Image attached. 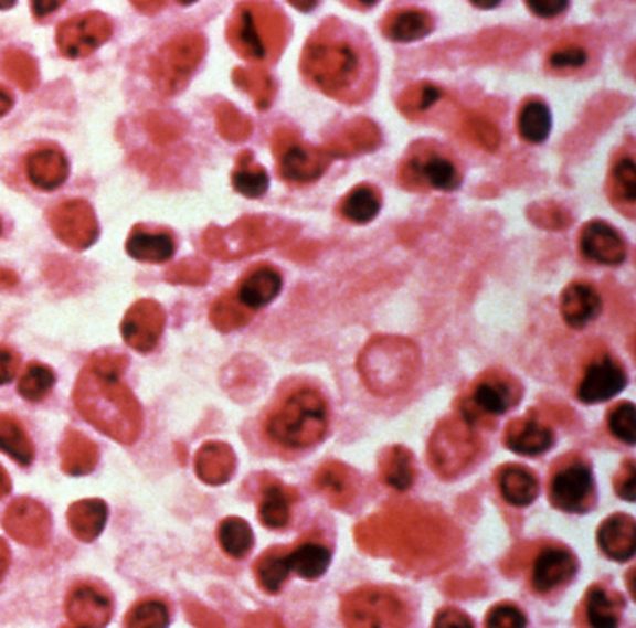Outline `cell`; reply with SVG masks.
Listing matches in <instances>:
<instances>
[{
  "label": "cell",
  "mask_w": 636,
  "mask_h": 628,
  "mask_svg": "<svg viewBox=\"0 0 636 628\" xmlns=\"http://www.w3.org/2000/svg\"><path fill=\"white\" fill-rule=\"evenodd\" d=\"M254 573L258 578V584L264 592L276 595L280 593L284 584L288 581L292 571H289L288 551L286 549H269L258 557L254 565Z\"/></svg>",
  "instance_id": "obj_35"
},
{
  "label": "cell",
  "mask_w": 636,
  "mask_h": 628,
  "mask_svg": "<svg viewBox=\"0 0 636 628\" xmlns=\"http://www.w3.org/2000/svg\"><path fill=\"white\" fill-rule=\"evenodd\" d=\"M608 432L619 443L627 446L636 444V408L630 402L618 403L616 407L608 413L606 418Z\"/></svg>",
  "instance_id": "obj_42"
},
{
  "label": "cell",
  "mask_w": 636,
  "mask_h": 628,
  "mask_svg": "<svg viewBox=\"0 0 636 628\" xmlns=\"http://www.w3.org/2000/svg\"><path fill=\"white\" fill-rule=\"evenodd\" d=\"M13 103L15 102H13L12 94H10L7 88H2V86H0V118H2V116H7V114L12 110Z\"/></svg>",
  "instance_id": "obj_57"
},
{
  "label": "cell",
  "mask_w": 636,
  "mask_h": 628,
  "mask_svg": "<svg viewBox=\"0 0 636 628\" xmlns=\"http://www.w3.org/2000/svg\"><path fill=\"white\" fill-rule=\"evenodd\" d=\"M19 370V356L12 349L0 348V386L12 383Z\"/></svg>",
  "instance_id": "obj_53"
},
{
  "label": "cell",
  "mask_w": 636,
  "mask_h": 628,
  "mask_svg": "<svg viewBox=\"0 0 636 628\" xmlns=\"http://www.w3.org/2000/svg\"><path fill=\"white\" fill-rule=\"evenodd\" d=\"M12 492V479L8 476L7 470L0 467V500L7 498Z\"/></svg>",
  "instance_id": "obj_59"
},
{
  "label": "cell",
  "mask_w": 636,
  "mask_h": 628,
  "mask_svg": "<svg viewBox=\"0 0 636 628\" xmlns=\"http://www.w3.org/2000/svg\"><path fill=\"white\" fill-rule=\"evenodd\" d=\"M438 97H441V91L435 88V86H432V84H426V86H424V91H422V97L421 103H418V107H432L433 103L438 102Z\"/></svg>",
  "instance_id": "obj_55"
},
{
  "label": "cell",
  "mask_w": 636,
  "mask_h": 628,
  "mask_svg": "<svg viewBox=\"0 0 636 628\" xmlns=\"http://www.w3.org/2000/svg\"><path fill=\"white\" fill-rule=\"evenodd\" d=\"M66 616L75 627L105 628L113 617V600L94 584L81 582L67 593Z\"/></svg>",
  "instance_id": "obj_14"
},
{
  "label": "cell",
  "mask_w": 636,
  "mask_h": 628,
  "mask_svg": "<svg viewBox=\"0 0 636 628\" xmlns=\"http://www.w3.org/2000/svg\"><path fill=\"white\" fill-rule=\"evenodd\" d=\"M115 32L113 21L102 12H86L67 19L56 29V45L62 56L77 61L96 53Z\"/></svg>",
  "instance_id": "obj_8"
},
{
  "label": "cell",
  "mask_w": 636,
  "mask_h": 628,
  "mask_svg": "<svg viewBox=\"0 0 636 628\" xmlns=\"http://www.w3.org/2000/svg\"><path fill=\"white\" fill-rule=\"evenodd\" d=\"M411 167L414 170V178H418L437 191H456L462 185V174L457 170V164L448 157L438 156V153L416 157L411 162Z\"/></svg>",
  "instance_id": "obj_27"
},
{
  "label": "cell",
  "mask_w": 636,
  "mask_h": 628,
  "mask_svg": "<svg viewBox=\"0 0 636 628\" xmlns=\"http://www.w3.org/2000/svg\"><path fill=\"white\" fill-rule=\"evenodd\" d=\"M18 281V275L13 270L0 269V289L13 288Z\"/></svg>",
  "instance_id": "obj_58"
},
{
  "label": "cell",
  "mask_w": 636,
  "mask_h": 628,
  "mask_svg": "<svg viewBox=\"0 0 636 628\" xmlns=\"http://www.w3.org/2000/svg\"><path fill=\"white\" fill-rule=\"evenodd\" d=\"M108 508L107 503L99 498H88L75 502L67 509V524L75 537L92 543L102 535L107 526Z\"/></svg>",
  "instance_id": "obj_26"
},
{
  "label": "cell",
  "mask_w": 636,
  "mask_h": 628,
  "mask_svg": "<svg viewBox=\"0 0 636 628\" xmlns=\"http://www.w3.org/2000/svg\"><path fill=\"white\" fill-rule=\"evenodd\" d=\"M234 454L226 444L208 443L197 454V473L205 483L221 485L234 472Z\"/></svg>",
  "instance_id": "obj_29"
},
{
  "label": "cell",
  "mask_w": 636,
  "mask_h": 628,
  "mask_svg": "<svg viewBox=\"0 0 636 628\" xmlns=\"http://www.w3.org/2000/svg\"><path fill=\"white\" fill-rule=\"evenodd\" d=\"M292 492L283 483L269 479L259 492V522L269 530H284L292 521Z\"/></svg>",
  "instance_id": "obj_28"
},
{
  "label": "cell",
  "mask_w": 636,
  "mask_h": 628,
  "mask_svg": "<svg viewBox=\"0 0 636 628\" xmlns=\"http://www.w3.org/2000/svg\"><path fill=\"white\" fill-rule=\"evenodd\" d=\"M205 40L199 32H180L157 51L151 61V78L162 96H174L186 88L204 58Z\"/></svg>",
  "instance_id": "obj_3"
},
{
  "label": "cell",
  "mask_w": 636,
  "mask_h": 628,
  "mask_svg": "<svg viewBox=\"0 0 636 628\" xmlns=\"http://www.w3.org/2000/svg\"><path fill=\"white\" fill-rule=\"evenodd\" d=\"M500 497L513 508H529L540 494V481L536 473L521 465H506L497 472Z\"/></svg>",
  "instance_id": "obj_21"
},
{
  "label": "cell",
  "mask_w": 636,
  "mask_h": 628,
  "mask_svg": "<svg viewBox=\"0 0 636 628\" xmlns=\"http://www.w3.org/2000/svg\"><path fill=\"white\" fill-rule=\"evenodd\" d=\"M232 185L241 196L256 200L264 196L269 189V175L258 164H251V153H245L232 174Z\"/></svg>",
  "instance_id": "obj_39"
},
{
  "label": "cell",
  "mask_w": 636,
  "mask_h": 628,
  "mask_svg": "<svg viewBox=\"0 0 636 628\" xmlns=\"http://www.w3.org/2000/svg\"><path fill=\"white\" fill-rule=\"evenodd\" d=\"M433 31V19L430 13L418 8H405L386 19L384 34L392 42L411 43L418 42Z\"/></svg>",
  "instance_id": "obj_31"
},
{
  "label": "cell",
  "mask_w": 636,
  "mask_h": 628,
  "mask_svg": "<svg viewBox=\"0 0 636 628\" xmlns=\"http://www.w3.org/2000/svg\"><path fill=\"white\" fill-rule=\"evenodd\" d=\"M329 403L312 384H294L265 414L264 438L276 454L297 455L318 446L329 429Z\"/></svg>",
  "instance_id": "obj_2"
},
{
  "label": "cell",
  "mask_w": 636,
  "mask_h": 628,
  "mask_svg": "<svg viewBox=\"0 0 636 628\" xmlns=\"http://www.w3.org/2000/svg\"><path fill=\"white\" fill-rule=\"evenodd\" d=\"M230 43L245 58L262 61L267 54L265 40L259 32L258 12L254 7H241L229 29Z\"/></svg>",
  "instance_id": "obj_23"
},
{
  "label": "cell",
  "mask_w": 636,
  "mask_h": 628,
  "mask_svg": "<svg viewBox=\"0 0 636 628\" xmlns=\"http://www.w3.org/2000/svg\"><path fill=\"white\" fill-rule=\"evenodd\" d=\"M132 7L137 8L138 12L142 13H156L165 8V2H135Z\"/></svg>",
  "instance_id": "obj_60"
},
{
  "label": "cell",
  "mask_w": 636,
  "mask_h": 628,
  "mask_svg": "<svg viewBox=\"0 0 636 628\" xmlns=\"http://www.w3.org/2000/svg\"><path fill=\"white\" fill-rule=\"evenodd\" d=\"M0 451L12 457L21 467H29L34 461V446L23 424L12 414H0Z\"/></svg>",
  "instance_id": "obj_33"
},
{
  "label": "cell",
  "mask_w": 636,
  "mask_h": 628,
  "mask_svg": "<svg viewBox=\"0 0 636 628\" xmlns=\"http://www.w3.org/2000/svg\"><path fill=\"white\" fill-rule=\"evenodd\" d=\"M584 258L594 264L616 267L627 258V243L618 230L605 221H590L584 224L579 241Z\"/></svg>",
  "instance_id": "obj_15"
},
{
  "label": "cell",
  "mask_w": 636,
  "mask_h": 628,
  "mask_svg": "<svg viewBox=\"0 0 636 628\" xmlns=\"http://www.w3.org/2000/svg\"><path fill=\"white\" fill-rule=\"evenodd\" d=\"M529 621L519 606L502 603L487 611L486 628H527Z\"/></svg>",
  "instance_id": "obj_45"
},
{
  "label": "cell",
  "mask_w": 636,
  "mask_h": 628,
  "mask_svg": "<svg viewBox=\"0 0 636 628\" xmlns=\"http://www.w3.org/2000/svg\"><path fill=\"white\" fill-rule=\"evenodd\" d=\"M283 275L271 265H258L241 278L235 300L246 310H259L271 305L283 291Z\"/></svg>",
  "instance_id": "obj_17"
},
{
  "label": "cell",
  "mask_w": 636,
  "mask_h": 628,
  "mask_svg": "<svg viewBox=\"0 0 636 628\" xmlns=\"http://www.w3.org/2000/svg\"><path fill=\"white\" fill-rule=\"evenodd\" d=\"M521 386L511 375L505 371H487L463 400V418L468 425H478L505 416L521 402Z\"/></svg>",
  "instance_id": "obj_7"
},
{
  "label": "cell",
  "mask_w": 636,
  "mask_h": 628,
  "mask_svg": "<svg viewBox=\"0 0 636 628\" xmlns=\"http://www.w3.org/2000/svg\"><path fill=\"white\" fill-rule=\"evenodd\" d=\"M579 562L565 546H545L536 556L530 571L532 589L540 595L559 592L575 578Z\"/></svg>",
  "instance_id": "obj_13"
},
{
  "label": "cell",
  "mask_w": 636,
  "mask_h": 628,
  "mask_svg": "<svg viewBox=\"0 0 636 628\" xmlns=\"http://www.w3.org/2000/svg\"><path fill=\"white\" fill-rule=\"evenodd\" d=\"M62 7V2H43V0H36V2H32V13L36 15L38 19L47 18L51 13L56 12L59 8Z\"/></svg>",
  "instance_id": "obj_54"
},
{
  "label": "cell",
  "mask_w": 636,
  "mask_h": 628,
  "mask_svg": "<svg viewBox=\"0 0 636 628\" xmlns=\"http://www.w3.org/2000/svg\"><path fill=\"white\" fill-rule=\"evenodd\" d=\"M416 472H414V462L411 455L405 449H394L391 461L384 467V479L396 491H407L414 483Z\"/></svg>",
  "instance_id": "obj_43"
},
{
  "label": "cell",
  "mask_w": 636,
  "mask_h": 628,
  "mask_svg": "<svg viewBox=\"0 0 636 628\" xmlns=\"http://www.w3.org/2000/svg\"><path fill=\"white\" fill-rule=\"evenodd\" d=\"M308 72L325 91H346L361 73V53L346 38L327 36L307 49Z\"/></svg>",
  "instance_id": "obj_5"
},
{
  "label": "cell",
  "mask_w": 636,
  "mask_h": 628,
  "mask_svg": "<svg viewBox=\"0 0 636 628\" xmlns=\"http://www.w3.org/2000/svg\"><path fill=\"white\" fill-rule=\"evenodd\" d=\"M24 170L32 185L40 191H54L64 185L70 175V162L56 148L32 151L24 161Z\"/></svg>",
  "instance_id": "obj_20"
},
{
  "label": "cell",
  "mask_w": 636,
  "mask_h": 628,
  "mask_svg": "<svg viewBox=\"0 0 636 628\" xmlns=\"http://www.w3.org/2000/svg\"><path fill=\"white\" fill-rule=\"evenodd\" d=\"M616 492L619 498H624L627 502H635L636 498V467L635 462H625L622 476L616 481Z\"/></svg>",
  "instance_id": "obj_52"
},
{
  "label": "cell",
  "mask_w": 636,
  "mask_h": 628,
  "mask_svg": "<svg viewBox=\"0 0 636 628\" xmlns=\"http://www.w3.org/2000/svg\"><path fill=\"white\" fill-rule=\"evenodd\" d=\"M554 432L549 425L536 418L513 419L505 433L506 448L517 455L536 457L545 454L554 446Z\"/></svg>",
  "instance_id": "obj_18"
},
{
  "label": "cell",
  "mask_w": 636,
  "mask_h": 628,
  "mask_svg": "<svg viewBox=\"0 0 636 628\" xmlns=\"http://www.w3.org/2000/svg\"><path fill=\"white\" fill-rule=\"evenodd\" d=\"M0 234H2V224H0Z\"/></svg>",
  "instance_id": "obj_63"
},
{
  "label": "cell",
  "mask_w": 636,
  "mask_h": 628,
  "mask_svg": "<svg viewBox=\"0 0 636 628\" xmlns=\"http://www.w3.org/2000/svg\"><path fill=\"white\" fill-rule=\"evenodd\" d=\"M210 276V270L199 259H186L181 264L174 265L167 270V281L170 284H189V286H200Z\"/></svg>",
  "instance_id": "obj_46"
},
{
  "label": "cell",
  "mask_w": 636,
  "mask_h": 628,
  "mask_svg": "<svg viewBox=\"0 0 636 628\" xmlns=\"http://www.w3.org/2000/svg\"><path fill=\"white\" fill-rule=\"evenodd\" d=\"M597 545L614 562H629L636 552V522L630 515L608 517L597 530Z\"/></svg>",
  "instance_id": "obj_19"
},
{
  "label": "cell",
  "mask_w": 636,
  "mask_h": 628,
  "mask_svg": "<svg viewBox=\"0 0 636 628\" xmlns=\"http://www.w3.org/2000/svg\"><path fill=\"white\" fill-rule=\"evenodd\" d=\"M10 562H12L10 549H8L7 541L0 539V581L7 576L8 568H10Z\"/></svg>",
  "instance_id": "obj_56"
},
{
  "label": "cell",
  "mask_w": 636,
  "mask_h": 628,
  "mask_svg": "<svg viewBox=\"0 0 636 628\" xmlns=\"http://www.w3.org/2000/svg\"><path fill=\"white\" fill-rule=\"evenodd\" d=\"M324 157L318 151L308 150L303 146H292L280 157V174L284 180L295 183H308L321 178L325 172Z\"/></svg>",
  "instance_id": "obj_30"
},
{
  "label": "cell",
  "mask_w": 636,
  "mask_h": 628,
  "mask_svg": "<svg viewBox=\"0 0 636 628\" xmlns=\"http://www.w3.org/2000/svg\"><path fill=\"white\" fill-rule=\"evenodd\" d=\"M549 500L564 513H586L594 508L595 479L586 459L565 455L552 467Z\"/></svg>",
  "instance_id": "obj_6"
},
{
  "label": "cell",
  "mask_w": 636,
  "mask_h": 628,
  "mask_svg": "<svg viewBox=\"0 0 636 628\" xmlns=\"http://www.w3.org/2000/svg\"><path fill=\"white\" fill-rule=\"evenodd\" d=\"M332 552L321 539L308 537L288 551L289 571L303 581H318L327 573Z\"/></svg>",
  "instance_id": "obj_24"
},
{
  "label": "cell",
  "mask_w": 636,
  "mask_h": 628,
  "mask_svg": "<svg viewBox=\"0 0 636 628\" xmlns=\"http://www.w3.org/2000/svg\"><path fill=\"white\" fill-rule=\"evenodd\" d=\"M170 610L159 598H142L132 605L124 619L126 628H169Z\"/></svg>",
  "instance_id": "obj_40"
},
{
  "label": "cell",
  "mask_w": 636,
  "mask_h": 628,
  "mask_svg": "<svg viewBox=\"0 0 636 628\" xmlns=\"http://www.w3.org/2000/svg\"><path fill=\"white\" fill-rule=\"evenodd\" d=\"M622 600L603 586H592L584 597V619L589 628H619Z\"/></svg>",
  "instance_id": "obj_32"
},
{
  "label": "cell",
  "mask_w": 636,
  "mask_h": 628,
  "mask_svg": "<svg viewBox=\"0 0 636 628\" xmlns=\"http://www.w3.org/2000/svg\"><path fill=\"white\" fill-rule=\"evenodd\" d=\"M126 368L124 354H94L78 375L73 403L97 432L116 443L131 446L142 432V408L129 386L121 381Z\"/></svg>",
  "instance_id": "obj_1"
},
{
  "label": "cell",
  "mask_w": 636,
  "mask_h": 628,
  "mask_svg": "<svg viewBox=\"0 0 636 628\" xmlns=\"http://www.w3.org/2000/svg\"><path fill=\"white\" fill-rule=\"evenodd\" d=\"M552 114L541 99H529L517 116V129L524 142L541 145L551 135Z\"/></svg>",
  "instance_id": "obj_34"
},
{
  "label": "cell",
  "mask_w": 636,
  "mask_h": 628,
  "mask_svg": "<svg viewBox=\"0 0 636 628\" xmlns=\"http://www.w3.org/2000/svg\"><path fill=\"white\" fill-rule=\"evenodd\" d=\"M342 617L348 628H405L407 606L384 587H361L343 598Z\"/></svg>",
  "instance_id": "obj_4"
},
{
  "label": "cell",
  "mask_w": 636,
  "mask_h": 628,
  "mask_svg": "<svg viewBox=\"0 0 636 628\" xmlns=\"http://www.w3.org/2000/svg\"><path fill=\"white\" fill-rule=\"evenodd\" d=\"M379 211H381V198L372 185L354 187L340 205L343 219L353 224L372 222L379 215Z\"/></svg>",
  "instance_id": "obj_37"
},
{
  "label": "cell",
  "mask_w": 636,
  "mask_h": 628,
  "mask_svg": "<svg viewBox=\"0 0 636 628\" xmlns=\"http://www.w3.org/2000/svg\"><path fill=\"white\" fill-rule=\"evenodd\" d=\"M2 528L21 545L40 549L47 543L51 535V515L36 500L18 498L8 505Z\"/></svg>",
  "instance_id": "obj_11"
},
{
  "label": "cell",
  "mask_w": 636,
  "mask_h": 628,
  "mask_svg": "<svg viewBox=\"0 0 636 628\" xmlns=\"http://www.w3.org/2000/svg\"><path fill=\"white\" fill-rule=\"evenodd\" d=\"M603 299L589 281H573L560 295V313L571 329L583 330L600 318Z\"/></svg>",
  "instance_id": "obj_16"
},
{
  "label": "cell",
  "mask_w": 636,
  "mask_h": 628,
  "mask_svg": "<svg viewBox=\"0 0 636 628\" xmlns=\"http://www.w3.org/2000/svg\"><path fill=\"white\" fill-rule=\"evenodd\" d=\"M0 72L4 77L10 78L13 84L24 92H31L40 83V70L31 54L19 51V49H8L0 58Z\"/></svg>",
  "instance_id": "obj_36"
},
{
  "label": "cell",
  "mask_w": 636,
  "mask_h": 628,
  "mask_svg": "<svg viewBox=\"0 0 636 628\" xmlns=\"http://www.w3.org/2000/svg\"><path fill=\"white\" fill-rule=\"evenodd\" d=\"M167 313L157 300L140 299L126 311L121 321V338L137 353H150L161 340Z\"/></svg>",
  "instance_id": "obj_12"
},
{
  "label": "cell",
  "mask_w": 636,
  "mask_h": 628,
  "mask_svg": "<svg viewBox=\"0 0 636 628\" xmlns=\"http://www.w3.org/2000/svg\"><path fill=\"white\" fill-rule=\"evenodd\" d=\"M547 62L552 70H559V72L581 70L589 64V51L581 45H565V47L554 49Z\"/></svg>",
  "instance_id": "obj_47"
},
{
  "label": "cell",
  "mask_w": 636,
  "mask_h": 628,
  "mask_svg": "<svg viewBox=\"0 0 636 628\" xmlns=\"http://www.w3.org/2000/svg\"><path fill=\"white\" fill-rule=\"evenodd\" d=\"M54 235L73 251H86L99 237V224L92 205L85 200H67L49 213Z\"/></svg>",
  "instance_id": "obj_9"
},
{
  "label": "cell",
  "mask_w": 636,
  "mask_h": 628,
  "mask_svg": "<svg viewBox=\"0 0 636 628\" xmlns=\"http://www.w3.org/2000/svg\"><path fill=\"white\" fill-rule=\"evenodd\" d=\"M126 252L137 262L165 264L176 254L174 235L167 230L150 232L142 226H137L127 237Z\"/></svg>",
  "instance_id": "obj_22"
},
{
  "label": "cell",
  "mask_w": 636,
  "mask_h": 628,
  "mask_svg": "<svg viewBox=\"0 0 636 628\" xmlns=\"http://www.w3.org/2000/svg\"><path fill=\"white\" fill-rule=\"evenodd\" d=\"M473 4H475L476 8H484V10H491V8L499 7V2H497V0H492V2H486V0H475Z\"/></svg>",
  "instance_id": "obj_61"
},
{
  "label": "cell",
  "mask_w": 636,
  "mask_h": 628,
  "mask_svg": "<svg viewBox=\"0 0 636 628\" xmlns=\"http://www.w3.org/2000/svg\"><path fill=\"white\" fill-rule=\"evenodd\" d=\"M56 377L49 365L29 364L24 370L23 377L19 379L18 392L23 400L31 403H40L51 394Z\"/></svg>",
  "instance_id": "obj_41"
},
{
  "label": "cell",
  "mask_w": 636,
  "mask_h": 628,
  "mask_svg": "<svg viewBox=\"0 0 636 628\" xmlns=\"http://www.w3.org/2000/svg\"><path fill=\"white\" fill-rule=\"evenodd\" d=\"M64 628H83V627H75V625H73V627H64Z\"/></svg>",
  "instance_id": "obj_62"
},
{
  "label": "cell",
  "mask_w": 636,
  "mask_h": 628,
  "mask_svg": "<svg viewBox=\"0 0 636 628\" xmlns=\"http://www.w3.org/2000/svg\"><path fill=\"white\" fill-rule=\"evenodd\" d=\"M59 454H61V468L67 476H88L99 461L96 443L75 429H67Z\"/></svg>",
  "instance_id": "obj_25"
},
{
  "label": "cell",
  "mask_w": 636,
  "mask_h": 628,
  "mask_svg": "<svg viewBox=\"0 0 636 628\" xmlns=\"http://www.w3.org/2000/svg\"><path fill=\"white\" fill-rule=\"evenodd\" d=\"M627 371L611 354L592 360L576 386V400L584 405L611 402L627 386Z\"/></svg>",
  "instance_id": "obj_10"
},
{
  "label": "cell",
  "mask_w": 636,
  "mask_h": 628,
  "mask_svg": "<svg viewBox=\"0 0 636 628\" xmlns=\"http://www.w3.org/2000/svg\"><path fill=\"white\" fill-rule=\"evenodd\" d=\"M433 628H475L473 619L457 608H445L438 611Z\"/></svg>",
  "instance_id": "obj_50"
},
{
  "label": "cell",
  "mask_w": 636,
  "mask_h": 628,
  "mask_svg": "<svg viewBox=\"0 0 636 628\" xmlns=\"http://www.w3.org/2000/svg\"><path fill=\"white\" fill-rule=\"evenodd\" d=\"M240 302L235 305L232 297L219 299L211 310V321L215 323L216 329L232 330L243 324V313L240 310Z\"/></svg>",
  "instance_id": "obj_48"
},
{
  "label": "cell",
  "mask_w": 636,
  "mask_h": 628,
  "mask_svg": "<svg viewBox=\"0 0 636 628\" xmlns=\"http://www.w3.org/2000/svg\"><path fill=\"white\" fill-rule=\"evenodd\" d=\"M216 537H219L221 549L234 560H243V557L248 556V552L253 551V530L243 519H237V517L224 519L219 524Z\"/></svg>",
  "instance_id": "obj_38"
},
{
  "label": "cell",
  "mask_w": 636,
  "mask_h": 628,
  "mask_svg": "<svg viewBox=\"0 0 636 628\" xmlns=\"http://www.w3.org/2000/svg\"><path fill=\"white\" fill-rule=\"evenodd\" d=\"M613 187L616 196L625 205L633 207L636 202V168L635 159L624 156L613 168Z\"/></svg>",
  "instance_id": "obj_44"
},
{
  "label": "cell",
  "mask_w": 636,
  "mask_h": 628,
  "mask_svg": "<svg viewBox=\"0 0 636 628\" xmlns=\"http://www.w3.org/2000/svg\"><path fill=\"white\" fill-rule=\"evenodd\" d=\"M216 120H219V129L226 138H234L235 140V138H243L246 132V121L229 105L219 108Z\"/></svg>",
  "instance_id": "obj_49"
},
{
  "label": "cell",
  "mask_w": 636,
  "mask_h": 628,
  "mask_svg": "<svg viewBox=\"0 0 636 628\" xmlns=\"http://www.w3.org/2000/svg\"><path fill=\"white\" fill-rule=\"evenodd\" d=\"M527 8L540 19H554L570 8V2H565V0H532V2H527Z\"/></svg>",
  "instance_id": "obj_51"
}]
</instances>
